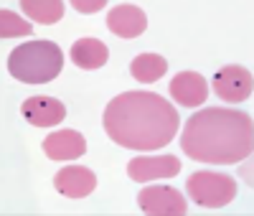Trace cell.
Returning <instances> with one entry per match:
<instances>
[{
	"label": "cell",
	"mask_w": 254,
	"mask_h": 216,
	"mask_svg": "<svg viewBox=\"0 0 254 216\" xmlns=\"http://www.w3.org/2000/svg\"><path fill=\"white\" fill-rule=\"evenodd\" d=\"M23 117L33 125V127H56L66 117V107L56 97H28L20 104Z\"/></svg>",
	"instance_id": "8"
},
{
	"label": "cell",
	"mask_w": 254,
	"mask_h": 216,
	"mask_svg": "<svg viewBox=\"0 0 254 216\" xmlns=\"http://www.w3.org/2000/svg\"><path fill=\"white\" fill-rule=\"evenodd\" d=\"M69 59L74 61V67H79L84 72H92V69H99L107 64L110 49L99 38H79V41H74Z\"/></svg>",
	"instance_id": "13"
},
{
	"label": "cell",
	"mask_w": 254,
	"mask_h": 216,
	"mask_svg": "<svg viewBox=\"0 0 254 216\" xmlns=\"http://www.w3.org/2000/svg\"><path fill=\"white\" fill-rule=\"evenodd\" d=\"M54 186L61 196H69V199H87L89 193L97 188V176L84 168V165H66L56 173Z\"/></svg>",
	"instance_id": "10"
},
{
	"label": "cell",
	"mask_w": 254,
	"mask_h": 216,
	"mask_svg": "<svg viewBox=\"0 0 254 216\" xmlns=\"http://www.w3.org/2000/svg\"><path fill=\"white\" fill-rule=\"evenodd\" d=\"M20 8L26 15H31L36 23L51 26L64 15V3L61 0H20Z\"/></svg>",
	"instance_id": "15"
},
{
	"label": "cell",
	"mask_w": 254,
	"mask_h": 216,
	"mask_svg": "<svg viewBox=\"0 0 254 216\" xmlns=\"http://www.w3.org/2000/svg\"><path fill=\"white\" fill-rule=\"evenodd\" d=\"M188 199L201 209H224L237 199V181L229 173L196 170L186 181Z\"/></svg>",
	"instance_id": "4"
},
{
	"label": "cell",
	"mask_w": 254,
	"mask_h": 216,
	"mask_svg": "<svg viewBox=\"0 0 254 216\" xmlns=\"http://www.w3.org/2000/svg\"><path fill=\"white\" fill-rule=\"evenodd\" d=\"M33 26L28 20H23L20 15H15L13 10H0V36L3 38H15V36H31Z\"/></svg>",
	"instance_id": "16"
},
{
	"label": "cell",
	"mask_w": 254,
	"mask_h": 216,
	"mask_svg": "<svg viewBox=\"0 0 254 216\" xmlns=\"http://www.w3.org/2000/svg\"><path fill=\"white\" fill-rule=\"evenodd\" d=\"M41 147L51 160H74L87 153V140L76 130H56L41 143Z\"/></svg>",
	"instance_id": "12"
},
{
	"label": "cell",
	"mask_w": 254,
	"mask_h": 216,
	"mask_svg": "<svg viewBox=\"0 0 254 216\" xmlns=\"http://www.w3.org/2000/svg\"><path fill=\"white\" fill-rule=\"evenodd\" d=\"M102 125L110 140L127 150H160L176 138L181 117L155 92H125L107 104Z\"/></svg>",
	"instance_id": "1"
},
{
	"label": "cell",
	"mask_w": 254,
	"mask_h": 216,
	"mask_svg": "<svg viewBox=\"0 0 254 216\" xmlns=\"http://www.w3.org/2000/svg\"><path fill=\"white\" fill-rule=\"evenodd\" d=\"M171 97L181 107H201L208 99V81L198 72H181L171 79Z\"/></svg>",
	"instance_id": "11"
},
{
	"label": "cell",
	"mask_w": 254,
	"mask_h": 216,
	"mask_svg": "<svg viewBox=\"0 0 254 216\" xmlns=\"http://www.w3.org/2000/svg\"><path fill=\"white\" fill-rule=\"evenodd\" d=\"M211 89L216 92L219 99L229 102V104H239L244 99L252 97L254 92V79L252 72L239 67V64H231V67H221L214 79H211Z\"/></svg>",
	"instance_id": "5"
},
{
	"label": "cell",
	"mask_w": 254,
	"mask_h": 216,
	"mask_svg": "<svg viewBox=\"0 0 254 216\" xmlns=\"http://www.w3.org/2000/svg\"><path fill=\"white\" fill-rule=\"evenodd\" d=\"M104 5H107V0H89V3H87V0H74V3H71V8H76L79 13H97Z\"/></svg>",
	"instance_id": "17"
},
{
	"label": "cell",
	"mask_w": 254,
	"mask_h": 216,
	"mask_svg": "<svg viewBox=\"0 0 254 216\" xmlns=\"http://www.w3.org/2000/svg\"><path fill=\"white\" fill-rule=\"evenodd\" d=\"M64 69V51L54 41H28L15 46L8 56V72L13 79L26 84H46Z\"/></svg>",
	"instance_id": "3"
},
{
	"label": "cell",
	"mask_w": 254,
	"mask_h": 216,
	"mask_svg": "<svg viewBox=\"0 0 254 216\" xmlns=\"http://www.w3.org/2000/svg\"><path fill=\"white\" fill-rule=\"evenodd\" d=\"M137 206L145 216H183V214H188L183 193L173 186H145L137 196Z\"/></svg>",
	"instance_id": "6"
},
{
	"label": "cell",
	"mask_w": 254,
	"mask_h": 216,
	"mask_svg": "<svg viewBox=\"0 0 254 216\" xmlns=\"http://www.w3.org/2000/svg\"><path fill=\"white\" fill-rule=\"evenodd\" d=\"M181 173V160L176 155H158V158H132L127 163V176L137 183H147L153 178H173Z\"/></svg>",
	"instance_id": "7"
},
{
	"label": "cell",
	"mask_w": 254,
	"mask_h": 216,
	"mask_svg": "<svg viewBox=\"0 0 254 216\" xmlns=\"http://www.w3.org/2000/svg\"><path fill=\"white\" fill-rule=\"evenodd\" d=\"M181 150L198 163H239L254 150V122L242 110L206 107L188 117L181 135Z\"/></svg>",
	"instance_id": "2"
},
{
	"label": "cell",
	"mask_w": 254,
	"mask_h": 216,
	"mask_svg": "<svg viewBox=\"0 0 254 216\" xmlns=\"http://www.w3.org/2000/svg\"><path fill=\"white\" fill-rule=\"evenodd\" d=\"M107 28L120 38H137L147 28V15L132 3H120L107 13Z\"/></svg>",
	"instance_id": "9"
},
{
	"label": "cell",
	"mask_w": 254,
	"mask_h": 216,
	"mask_svg": "<svg viewBox=\"0 0 254 216\" xmlns=\"http://www.w3.org/2000/svg\"><path fill=\"white\" fill-rule=\"evenodd\" d=\"M165 72H168V61L158 54H140L130 64V74L142 84H153V81L163 79Z\"/></svg>",
	"instance_id": "14"
}]
</instances>
